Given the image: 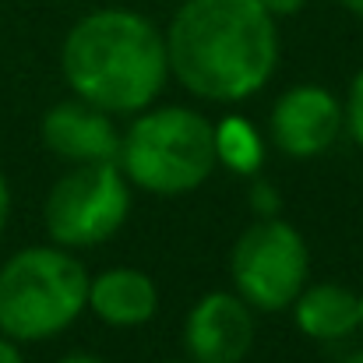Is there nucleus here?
<instances>
[{"instance_id": "nucleus-1", "label": "nucleus", "mask_w": 363, "mask_h": 363, "mask_svg": "<svg viewBox=\"0 0 363 363\" xmlns=\"http://www.w3.org/2000/svg\"><path fill=\"white\" fill-rule=\"evenodd\" d=\"M169 78L205 103H243L279 67V21L257 0H184L166 25Z\"/></svg>"}, {"instance_id": "nucleus-2", "label": "nucleus", "mask_w": 363, "mask_h": 363, "mask_svg": "<svg viewBox=\"0 0 363 363\" xmlns=\"http://www.w3.org/2000/svg\"><path fill=\"white\" fill-rule=\"evenodd\" d=\"M60 74L71 96L113 117H134L159 103L169 82L166 32L134 7H96L67 28Z\"/></svg>"}, {"instance_id": "nucleus-3", "label": "nucleus", "mask_w": 363, "mask_h": 363, "mask_svg": "<svg viewBox=\"0 0 363 363\" xmlns=\"http://www.w3.org/2000/svg\"><path fill=\"white\" fill-rule=\"evenodd\" d=\"M89 311V268L60 243L14 250L0 264V335L46 342Z\"/></svg>"}, {"instance_id": "nucleus-4", "label": "nucleus", "mask_w": 363, "mask_h": 363, "mask_svg": "<svg viewBox=\"0 0 363 363\" xmlns=\"http://www.w3.org/2000/svg\"><path fill=\"white\" fill-rule=\"evenodd\" d=\"M117 166L130 187L155 198L198 191L219 166L216 123L191 106H148L121 130Z\"/></svg>"}, {"instance_id": "nucleus-5", "label": "nucleus", "mask_w": 363, "mask_h": 363, "mask_svg": "<svg viewBox=\"0 0 363 363\" xmlns=\"http://www.w3.org/2000/svg\"><path fill=\"white\" fill-rule=\"evenodd\" d=\"M130 198L134 187L117 162H82L53 180L43 201V226L53 243L89 250L121 233Z\"/></svg>"}, {"instance_id": "nucleus-6", "label": "nucleus", "mask_w": 363, "mask_h": 363, "mask_svg": "<svg viewBox=\"0 0 363 363\" xmlns=\"http://www.w3.org/2000/svg\"><path fill=\"white\" fill-rule=\"evenodd\" d=\"M230 279L254 311H289L311 282V250L303 233L282 216L254 219L230 250Z\"/></svg>"}, {"instance_id": "nucleus-7", "label": "nucleus", "mask_w": 363, "mask_h": 363, "mask_svg": "<svg viewBox=\"0 0 363 363\" xmlns=\"http://www.w3.org/2000/svg\"><path fill=\"white\" fill-rule=\"evenodd\" d=\"M346 130L342 99L325 85L286 89L268 113V141L289 159L325 155Z\"/></svg>"}, {"instance_id": "nucleus-8", "label": "nucleus", "mask_w": 363, "mask_h": 363, "mask_svg": "<svg viewBox=\"0 0 363 363\" xmlns=\"http://www.w3.org/2000/svg\"><path fill=\"white\" fill-rule=\"evenodd\" d=\"M254 307L237 289H212L194 300L184 318V360L243 363L254 350Z\"/></svg>"}, {"instance_id": "nucleus-9", "label": "nucleus", "mask_w": 363, "mask_h": 363, "mask_svg": "<svg viewBox=\"0 0 363 363\" xmlns=\"http://www.w3.org/2000/svg\"><path fill=\"white\" fill-rule=\"evenodd\" d=\"M39 138H43L46 152H53L67 166L117 162V152H121V127L113 123V113H106L78 96L60 99L43 113Z\"/></svg>"}, {"instance_id": "nucleus-10", "label": "nucleus", "mask_w": 363, "mask_h": 363, "mask_svg": "<svg viewBox=\"0 0 363 363\" xmlns=\"http://www.w3.org/2000/svg\"><path fill=\"white\" fill-rule=\"evenodd\" d=\"M89 311L110 328H141L159 311V286L134 264H113L89 275Z\"/></svg>"}, {"instance_id": "nucleus-11", "label": "nucleus", "mask_w": 363, "mask_h": 363, "mask_svg": "<svg viewBox=\"0 0 363 363\" xmlns=\"http://www.w3.org/2000/svg\"><path fill=\"white\" fill-rule=\"evenodd\" d=\"M289 311L296 332L314 342H342L360 332V293L342 282H307Z\"/></svg>"}, {"instance_id": "nucleus-12", "label": "nucleus", "mask_w": 363, "mask_h": 363, "mask_svg": "<svg viewBox=\"0 0 363 363\" xmlns=\"http://www.w3.org/2000/svg\"><path fill=\"white\" fill-rule=\"evenodd\" d=\"M264 152H268V141L254 127V121H247L240 113H226L216 123V159L230 173L247 177V180L257 177L264 166Z\"/></svg>"}, {"instance_id": "nucleus-13", "label": "nucleus", "mask_w": 363, "mask_h": 363, "mask_svg": "<svg viewBox=\"0 0 363 363\" xmlns=\"http://www.w3.org/2000/svg\"><path fill=\"white\" fill-rule=\"evenodd\" d=\"M250 191H247V205L254 212V219H268V216H282V194L272 180H261V177H250Z\"/></svg>"}, {"instance_id": "nucleus-14", "label": "nucleus", "mask_w": 363, "mask_h": 363, "mask_svg": "<svg viewBox=\"0 0 363 363\" xmlns=\"http://www.w3.org/2000/svg\"><path fill=\"white\" fill-rule=\"evenodd\" d=\"M342 113H346V134L363 148V67L350 82V92L342 99Z\"/></svg>"}, {"instance_id": "nucleus-15", "label": "nucleus", "mask_w": 363, "mask_h": 363, "mask_svg": "<svg viewBox=\"0 0 363 363\" xmlns=\"http://www.w3.org/2000/svg\"><path fill=\"white\" fill-rule=\"evenodd\" d=\"M275 21L279 18H293V14H300L303 7H307V0H257Z\"/></svg>"}, {"instance_id": "nucleus-16", "label": "nucleus", "mask_w": 363, "mask_h": 363, "mask_svg": "<svg viewBox=\"0 0 363 363\" xmlns=\"http://www.w3.org/2000/svg\"><path fill=\"white\" fill-rule=\"evenodd\" d=\"M7 219H11V184L0 169V233L7 230Z\"/></svg>"}, {"instance_id": "nucleus-17", "label": "nucleus", "mask_w": 363, "mask_h": 363, "mask_svg": "<svg viewBox=\"0 0 363 363\" xmlns=\"http://www.w3.org/2000/svg\"><path fill=\"white\" fill-rule=\"evenodd\" d=\"M0 363H25L21 350H18V342L7 339V335H0Z\"/></svg>"}, {"instance_id": "nucleus-18", "label": "nucleus", "mask_w": 363, "mask_h": 363, "mask_svg": "<svg viewBox=\"0 0 363 363\" xmlns=\"http://www.w3.org/2000/svg\"><path fill=\"white\" fill-rule=\"evenodd\" d=\"M57 363H106L103 357H96V353H85V350H74V353H67V357H60Z\"/></svg>"}, {"instance_id": "nucleus-19", "label": "nucleus", "mask_w": 363, "mask_h": 363, "mask_svg": "<svg viewBox=\"0 0 363 363\" xmlns=\"http://www.w3.org/2000/svg\"><path fill=\"white\" fill-rule=\"evenodd\" d=\"M335 4H339L342 11H350L353 18H360L363 21V0H335Z\"/></svg>"}, {"instance_id": "nucleus-20", "label": "nucleus", "mask_w": 363, "mask_h": 363, "mask_svg": "<svg viewBox=\"0 0 363 363\" xmlns=\"http://www.w3.org/2000/svg\"><path fill=\"white\" fill-rule=\"evenodd\" d=\"M342 363H363V350H353V353H350Z\"/></svg>"}, {"instance_id": "nucleus-21", "label": "nucleus", "mask_w": 363, "mask_h": 363, "mask_svg": "<svg viewBox=\"0 0 363 363\" xmlns=\"http://www.w3.org/2000/svg\"><path fill=\"white\" fill-rule=\"evenodd\" d=\"M360 332H363V293H360Z\"/></svg>"}, {"instance_id": "nucleus-22", "label": "nucleus", "mask_w": 363, "mask_h": 363, "mask_svg": "<svg viewBox=\"0 0 363 363\" xmlns=\"http://www.w3.org/2000/svg\"><path fill=\"white\" fill-rule=\"evenodd\" d=\"M162 363H191V360H162Z\"/></svg>"}]
</instances>
